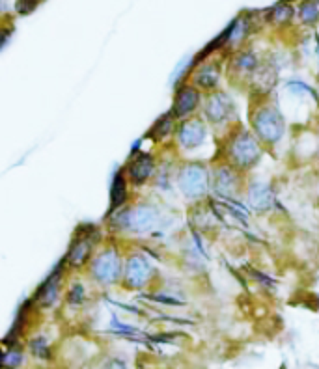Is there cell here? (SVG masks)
<instances>
[{"instance_id":"6da1fadb","label":"cell","mask_w":319,"mask_h":369,"mask_svg":"<svg viewBox=\"0 0 319 369\" xmlns=\"http://www.w3.org/2000/svg\"><path fill=\"white\" fill-rule=\"evenodd\" d=\"M263 153H265V146L262 140L257 139L254 131H248L239 123L226 129V133L222 136L221 159L228 160L245 174L262 160Z\"/></svg>"},{"instance_id":"7a4b0ae2","label":"cell","mask_w":319,"mask_h":369,"mask_svg":"<svg viewBox=\"0 0 319 369\" xmlns=\"http://www.w3.org/2000/svg\"><path fill=\"white\" fill-rule=\"evenodd\" d=\"M161 221L159 207L151 201L127 204L122 209L108 213V230L112 233H146L157 228Z\"/></svg>"},{"instance_id":"3957f363","label":"cell","mask_w":319,"mask_h":369,"mask_svg":"<svg viewBox=\"0 0 319 369\" xmlns=\"http://www.w3.org/2000/svg\"><path fill=\"white\" fill-rule=\"evenodd\" d=\"M250 127L265 148H274L277 144L282 142L286 134V118L280 108L269 101L267 95H260L253 105Z\"/></svg>"},{"instance_id":"277c9868","label":"cell","mask_w":319,"mask_h":369,"mask_svg":"<svg viewBox=\"0 0 319 369\" xmlns=\"http://www.w3.org/2000/svg\"><path fill=\"white\" fill-rule=\"evenodd\" d=\"M125 257L116 242L101 245L93 254L92 262L86 266L88 276L101 287H112L122 283Z\"/></svg>"},{"instance_id":"5b68a950","label":"cell","mask_w":319,"mask_h":369,"mask_svg":"<svg viewBox=\"0 0 319 369\" xmlns=\"http://www.w3.org/2000/svg\"><path fill=\"white\" fill-rule=\"evenodd\" d=\"M175 187L189 201L206 200L211 192V166L200 160H185L178 164Z\"/></svg>"},{"instance_id":"8992f818","label":"cell","mask_w":319,"mask_h":369,"mask_svg":"<svg viewBox=\"0 0 319 369\" xmlns=\"http://www.w3.org/2000/svg\"><path fill=\"white\" fill-rule=\"evenodd\" d=\"M245 187V172L224 159L211 164V192L222 200H236Z\"/></svg>"},{"instance_id":"52a82bcc","label":"cell","mask_w":319,"mask_h":369,"mask_svg":"<svg viewBox=\"0 0 319 369\" xmlns=\"http://www.w3.org/2000/svg\"><path fill=\"white\" fill-rule=\"evenodd\" d=\"M99 242H101V233L99 230H95L93 226L86 228V230H81L75 233L71 245H69V250H67L66 257H64V263H66L69 269H75V271H81L84 266L90 265L93 254L98 250Z\"/></svg>"},{"instance_id":"ba28073f","label":"cell","mask_w":319,"mask_h":369,"mask_svg":"<svg viewBox=\"0 0 319 369\" xmlns=\"http://www.w3.org/2000/svg\"><path fill=\"white\" fill-rule=\"evenodd\" d=\"M202 114L207 119V123L215 129L226 127L230 129L237 123V107L232 95L226 92H211L207 93L202 105Z\"/></svg>"},{"instance_id":"9c48e42d","label":"cell","mask_w":319,"mask_h":369,"mask_svg":"<svg viewBox=\"0 0 319 369\" xmlns=\"http://www.w3.org/2000/svg\"><path fill=\"white\" fill-rule=\"evenodd\" d=\"M155 276V271L148 257L139 252H131L125 256L124 265V278H122V286L129 291H142L148 289L151 280Z\"/></svg>"},{"instance_id":"30bf717a","label":"cell","mask_w":319,"mask_h":369,"mask_svg":"<svg viewBox=\"0 0 319 369\" xmlns=\"http://www.w3.org/2000/svg\"><path fill=\"white\" fill-rule=\"evenodd\" d=\"M209 136V123L206 118L191 116V118L180 122L175 129V144L181 151H195L207 142Z\"/></svg>"},{"instance_id":"8fae6325","label":"cell","mask_w":319,"mask_h":369,"mask_svg":"<svg viewBox=\"0 0 319 369\" xmlns=\"http://www.w3.org/2000/svg\"><path fill=\"white\" fill-rule=\"evenodd\" d=\"M222 78V62L216 58H202L192 62L189 82H192L202 92L211 93L219 90Z\"/></svg>"},{"instance_id":"7c38bea8","label":"cell","mask_w":319,"mask_h":369,"mask_svg":"<svg viewBox=\"0 0 319 369\" xmlns=\"http://www.w3.org/2000/svg\"><path fill=\"white\" fill-rule=\"evenodd\" d=\"M262 66L263 62L256 52L250 49H239L228 60V78L233 84H248Z\"/></svg>"},{"instance_id":"4fadbf2b","label":"cell","mask_w":319,"mask_h":369,"mask_svg":"<svg viewBox=\"0 0 319 369\" xmlns=\"http://www.w3.org/2000/svg\"><path fill=\"white\" fill-rule=\"evenodd\" d=\"M202 105H204V99H202L200 88H196L192 82H183L175 90L170 112L180 122H183V119L191 118V116H196V112L200 110Z\"/></svg>"},{"instance_id":"5bb4252c","label":"cell","mask_w":319,"mask_h":369,"mask_svg":"<svg viewBox=\"0 0 319 369\" xmlns=\"http://www.w3.org/2000/svg\"><path fill=\"white\" fill-rule=\"evenodd\" d=\"M124 172L131 187H144L157 175V160L151 153H134Z\"/></svg>"},{"instance_id":"9a60e30c","label":"cell","mask_w":319,"mask_h":369,"mask_svg":"<svg viewBox=\"0 0 319 369\" xmlns=\"http://www.w3.org/2000/svg\"><path fill=\"white\" fill-rule=\"evenodd\" d=\"M66 263L58 266L57 271L52 272L51 276L47 278L43 286L37 289L36 297L32 298L34 306L40 308V310H51L58 304L60 300V293H62V274L64 269H66Z\"/></svg>"},{"instance_id":"2e32d148","label":"cell","mask_w":319,"mask_h":369,"mask_svg":"<svg viewBox=\"0 0 319 369\" xmlns=\"http://www.w3.org/2000/svg\"><path fill=\"white\" fill-rule=\"evenodd\" d=\"M247 194V201L250 205V209L257 211V213H267L274 205V192L267 183L262 181H254L245 190Z\"/></svg>"},{"instance_id":"e0dca14e","label":"cell","mask_w":319,"mask_h":369,"mask_svg":"<svg viewBox=\"0 0 319 369\" xmlns=\"http://www.w3.org/2000/svg\"><path fill=\"white\" fill-rule=\"evenodd\" d=\"M297 17V8L289 4L288 0H282L280 4L273 6L271 10L265 11V20L269 25L277 26V28H288L294 19Z\"/></svg>"},{"instance_id":"ac0fdd59","label":"cell","mask_w":319,"mask_h":369,"mask_svg":"<svg viewBox=\"0 0 319 369\" xmlns=\"http://www.w3.org/2000/svg\"><path fill=\"white\" fill-rule=\"evenodd\" d=\"M178 122H180V119L175 118L172 112L165 114V116H161V118L151 125V129L148 131V136L157 144L166 142L168 139H174L175 129H178Z\"/></svg>"},{"instance_id":"d6986e66","label":"cell","mask_w":319,"mask_h":369,"mask_svg":"<svg viewBox=\"0 0 319 369\" xmlns=\"http://www.w3.org/2000/svg\"><path fill=\"white\" fill-rule=\"evenodd\" d=\"M129 184L131 183H129L127 175H125L124 170L118 172L112 181V189H110V213L122 209L124 205H127Z\"/></svg>"},{"instance_id":"ffe728a7","label":"cell","mask_w":319,"mask_h":369,"mask_svg":"<svg viewBox=\"0 0 319 369\" xmlns=\"http://www.w3.org/2000/svg\"><path fill=\"white\" fill-rule=\"evenodd\" d=\"M297 19L301 25L314 26L319 23V0H301L297 6Z\"/></svg>"},{"instance_id":"44dd1931","label":"cell","mask_w":319,"mask_h":369,"mask_svg":"<svg viewBox=\"0 0 319 369\" xmlns=\"http://www.w3.org/2000/svg\"><path fill=\"white\" fill-rule=\"evenodd\" d=\"M28 348L34 356L42 360H51V347L47 344V339L43 336H36L28 341Z\"/></svg>"},{"instance_id":"7402d4cb","label":"cell","mask_w":319,"mask_h":369,"mask_svg":"<svg viewBox=\"0 0 319 369\" xmlns=\"http://www.w3.org/2000/svg\"><path fill=\"white\" fill-rule=\"evenodd\" d=\"M23 364V353L21 348L13 347H6L4 354H2V365L4 368H19Z\"/></svg>"},{"instance_id":"603a6c76","label":"cell","mask_w":319,"mask_h":369,"mask_svg":"<svg viewBox=\"0 0 319 369\" xmlns=\"http://www.w3.org/2000/svg\"><path fill=\"white\" fill-rule=\"evenodd\" d=\"M84 297H86L84 287L81 286V283H77V286H73L71 289H67L66 304H69V306H83Z\"/></svg>"},{"instance_id":"cb8c5ba5","label":"cell","mask_w":319,"mask_h":369,"mask_svg":"<svg viewBox=\"0 0 319 369\" xmlns=\"http://www.w3.org/2000/svg\"><path fill=\"white\" fill-rule=\"evenodd\" d=\"M37 2H40V0H17L16 10L19 11V13H28V11L36 8Z\"/></svg>"},{"instance_id":"d4e9b609","label":"cell","mask_w":319,"mask_h":369,"mask_svg":"<svg viewBox=\"0 0 319 369\" xmlns=\"http://www.w3.org/2000/svg\"><path fill=\"white\" fill-rule=\"evenodd\" d=\"M318 54H319V37H318Z\"/></svg>"}]
</instances>
